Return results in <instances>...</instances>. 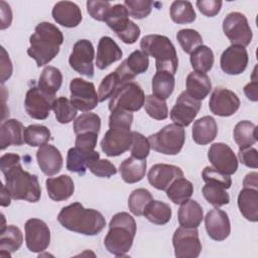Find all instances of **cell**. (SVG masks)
I'll use <instances>...</instances> for the list:
<instances>
[{"label": "cell", "mask_w": 258, "mask_h": 258, "mask_svg": "<svg viewBox=\"0 0 258 258\" xmlns=\"http://www.w3.org/2000/svg\"><path fill=\"white\" fill-rule=\"evenodd\" d=\"M153 200L151 192L145 188L134 189L128 198V208L135 216H143L145 208Z\"/></svg>", "instance_id": "b9f144b4"}, {"label": "cell", "mask_w": 258, "mask_h": 258, "mask_svg": "<svg viewBox=\"0 0 258 258\" xmlns=\"http://www.w3.org/2000/svg\"><path fill=\"white\" fill-rule=\"evenodd\" d=\"M90 171L98 177H110L117 173L115 165L108 159H97L93 161L89 167Z\"/></svg>", "instance_id": "9f6ffc18"}, {"label": "cell", "mask_w": 258, "mask_h": 258, "mask_svg": "<svg viewBox=\"0 0 258 258\" xmlns=\"http://www.w3.org/2000/svg\"><path fill=\"white\" fill-rule=\"evenodd\" d=\"M185 86V92L198 101L204 100L212 90V82L209 76L198 72H191L187 75Z\"/></svg>", "instance_id": "f1b7e54d"}, {"label": "cell", "mask_w": 258, "mask_h": 258, "mask_svg": "<svg viewBox=\"0 0 258 258\" xmlns=\"http://www.w3.org/2000/svg\"><path fill=\"white\" fill-rule=\"evenodd\" d=\"M23 139L31 147H40L50 140V131L44 125L32 124L24 128Z\"/></svg>", "instance_id": "ab89813d"}, {"label": "cell", "mask_w": 258, "mask_h": 258, "mask_svg": "<svg viewBox=\"0 0 258 258\" xmlns=\"http://www.w3.org/2000/svg\"><path fill=\"white\" fill-rule=\"evenodd\" d=\"M23 124L16 119H7L0 126V148L4 150L8 146L23 144Z\"/></svg>", "instance_id": "484cf974"}, {"label": "cell", "mask_w": 258, "mask_h": 258, "mask_svg": "<svg viewBox=\"0 0 258 258\" xmlns=\"http://www.w3.org/2000/svg\"><path fill=\"white\" fill-rule=\"evenodd\" d=\"M122 55L123 52L119 45L110 36H103L97 47L96 66L100 70H105L113 62L120 60Z\"/></svg>", "instance_id": "603a6c76"}, {"label": "cell", "mask_w": 258, "mask_h": 258, "mask_svg": "<svg viewBox=\"0 0 258 258\" xmlns=\"http://www.w3.org/2000/svg\"><path fill=\"white\" fill-rule=\"evenodd\" d=\"M145 95L139 84L129 82L121 86L110 98L109 110H126L129 112L139 111L144 106Z\"/></svg>", "instance_id": "52a82bcc"}, {"label": "cell", "mask_w": 258, "mask_h": 258, "mask_svg": "<svg viewBox=\"0 0 258 258\" xmlns=\"http://www.w3.org/2000/svg\"><path fill=\"white\" fill-rule=\"evenodd\" d=\"M223 31L232 45L247 46L253 38L248 20L241 12H230L223 20Z\"/></svg>", "instance_id": "ba28073f"}, {"label": "cell", "mask_w": 258, "mask_h": 258, "mask_svg": "<svg viewBox=\"0 0 258 258\" xmlns=\"http://www.w3.org/2000/svg\"><path fill=\"white\" fill-rule=\"evenodd\" d=\"M144 109L146 113L155 120H164L168 116V108L165 100L154 95L145 96Z\"/></svg>", "instance_id": "7dc6e473"}, {"label": "cell", "mask_w": 258, "mask_h": 258, "mask_svg": "<svg viewBox=\"0 0 258 258\" xmlns=\"http://www.w3.org/2000/svg\"><path fill=\"white\" fill-rule=\"evenodd\" d=\"M123 61L125 62V66L127 67L129 72L135 77L137 75L145 73L149 67L148 55L142 50H134Z\"/></svg>", "instance_id": "681fc988"}, {"label": "cell", "mask_w": 258, "mask_h": 258, "mask_svg": "<svg viewBox=\"0 0 258 258\" xmlns=\"http://www.w3.org/2000/svg\"><path fill=\"white\" fill-rule=\"evenodd\" d=\"M249 56L245 47L240 45H230L226 48L220 59L221 69L228 75L242 74L248 64Z\"/></svg>", "instance_id": "ac0fdd59"}, {"label": "cell", "mask_w": 258, "mask_h": 258, "mask_svg": "<svg viewBox=\"0 0 258 258\" xmlns=\"http://www.w3.org/2000/svg\"><path fill=\"white\" fill-rule=\"evenodd\" d=\"M174 86V75L164 71H156L151 83L152 93L154 96L158 97L159 99L166 100L173 93Z\"/></svg>", "instance_id": "836d02e7"}, {"label": "cell", "mask_w": 258, "mask_h": 258, "mask_svg": "<svg viewBox=\"0 0 258 258\" xmlns=\"http://www.w3.org/2000/svg\"><path fill=\"white\" fill-rule=\"evenodd\" d=\"M172 245L177 258H197L202 252V242L197 228H177L172 236Z\"/></svg>", "instance_id": "9c48e42d"}, {"label": "cell", "mask_w": 258, "mask_h": 258, "mask_svg": "<svg viewBox=\"0 0 258 258\" xmlns=\"http://www.w3.org/2000/svg\"><path fill=\"white\" fill-rule=\"evenodd\" d=\"M37 164L40 170L47 176L58 173L62 167V156L60 151L53 145L44 144L36 152Z\"/></svg>", "instance_id": "44dd1931"}, {"label": "cell", "mask_w": 258, "mask_h": 258, "mask_svg": "<svg viewBox=\"0 0 258 258\" xmlns=\"http://www.w3.org/2000/svg\"><path fill=\"white\" fill-rule=\"evenodd\" d=\"M48 197L55 202H61L70 199L75 191L74 180L67 174L56 177H48L45 180Z\"/></svg>", "instance_id": "d4e9b609"}, {"label": "cell", "mask_w": 258, "mask_h": 258, "mask_svg": "<svg viewBox=\"0 0 258 258\" xmlns=\"http://www.w3.org/2000/svg\"><path fill=\"white\" fill-rule=\"evenodd\" d=\"M24 229L26 247L30 252L39 253L49 246L50 230L45 222L32 218L26 221Z\"/></svg>", "instance_id": "4fadbf2b"}, {"label": "cell", "mask_w": 258, "mask_h": 258, "mask_svg": "<svg viewBox=\"0 0 258 258\" xmlns=\"http://www.w3.org/2000/svg\"><path fill=\"white\" fill-rule=\"evenodd\" d=\"M124 84L126 83H124L121 80V78L117 75L115 71L109 74L108 76H106L102 80L99 86V91H98L99 102H104L105 100L111 98L117 92V90Z\"/></svg>", "instance_id": "bcb514c9"}, {"label": "cell", "mask_w": 258, "mask_h": 258, "mask_svg": "<svg viewBox=\"0 0 258 258\" xmlns=\"http://www.w3.org/2000/svg\"><path fill=\"white\" fill-rule=\"evenodd\" d=\"M62 42V32L54 24L45 21L40 22L29 37L30 46L27 53L36 61L37 67H42L57 55Z\"/></svg>", "instance_id": "3957f363"}, {"label": "cell", "mask_w": 258, "mask_h": 258, "mask_svg": "<svg viewBox=\"0 0 258 258\" xmlns=\"http://www.w3.org/2000/svg\"><path fill=\"white\" fill-rule=\"evenodd\" d=\"M233 138L239 149L251 147L257 141V126L248 120L240 121L234 127Z\"/></svg>", "instance_id": "d6a6232c"}, {"label": "cell", "mask_w": 258, "mask_h": 258, "mask_svg": "<svg viewBox=\"0 0 258 258\" xmlns=\"http://www.w3.org/2000/svg\"><path fill=\"white\" fill-rule=\"evenodd\" d=\"M102 151L110 157L119 156L130 149L132 131L126 129H109L101 140Z\"/></svg>", "instance_id": "e0dca14e"}, {"label": "cell", "mask_w": 258, "mask_h": 258, "mask_svg": "<svg viewBox=\"0 0 258 258\" xmlns=\"http://www.w3.org/2000/svg\"><path fill=\"white\" fill-rule=\"evenodd\" d=\"M218 134V125L212 116H204L194 122L192 140L199 145H206L215 140Z\"/></svg>", "instance_id": "4316f807"}, {"label": "cell", "mask_w": 258, "mask_h": 258, "mask_svg": "<svg viewBox=\"0 0 258 258\" xmlns=\"http://www.w3.org/2000/svg\"><path fill=\"white\" fill-rule=\"evenodd\" d=\"M189 60L195 72L206 74L213 68L214 52L209 46L202 44L191 51Z\"/></svg>", "instance_id": "8d00e7d4"}, {"label": "cell", "mask_w": 258, "mask_h": 258, "mask_svg": "<svg viewBox=\"0 0 258 258\" xmlns=\"http://www.w3.org/2000/svg\"><path fill=\"white\" fill-rule=\"evenodd\" d=\"M177 218L180 227L198 228L204 219L203 208L197 201L187 200L181 204Z\"/></svg>", "instance_id": "f546056e"}, {"label": "cell", "mask_w": 258, "mask_h": 258, "mask_svg": "<svg viewBox=\"0 0 258 258\" xmlns=\"http://www.w3.org/2000/svg\"><path fill=\"white\" fill-rule=\"evenodd\" d=\"M0 169L5 178V186L13 200H23L36 203L41 197L38 177L24 170L20 156L15 153H5L0 158Z\"/></svg>", "instance_id": "6da1fadb"}, {"label": "cell", "mask_w": 258, "mask_h": 258, "mask_svg": "<svg viewBox=\"0 0 258 258\" xmlns=\"http://www.w3.org/2000/svg\"><path fill=\"white\" fill-rule=\"evenodd\" d=\"M150 148L148 138L137 131H132V145L130 147L131 156L138 159H146Z\"/></svg>", "instance_id": "f5cc1de1"}, {"label": "cell", "mask_w": 258, "mask_h": 258, "mask_svg": "<svg viewBox=\"0 0 258 258\" xmlns=\"http://www.w3.org/2000/svg\"><path fill=\"white\" fill-rule=\"evenodd\" d=\"M257 177H258V174L257 172H250L248 173L244 180H243V185L244 187H250V188H256L258 187V180H257Z\"/></svg>", "instance_id": "03108f58"}, {"label": "cell", "mask_w": 258, "mask_h": 258, "mask_svg": "<svg viewBox=\"0 0 258 258\" xmlns=\"http://www.w3.org/2000/svg\"><path fill=\"white\" fill-rule=\"evenodd\" d=\"M202 194L207 202L216 208L228 205L230 202V197L226 189L218 184L206 182L202 188Z\"/></svg>", "instance_id": "7bdbcfd3"}, {"label": "cell", "mask_w": 258, "mask_h": 258, "mask_svg": "<svg viewBox=\"0 0 258 258\" xmlns=\"http://www.w3.org/2000/svg\"><path fill=\"white\" fill-rule=\"evenodd\" d=\"M238 208L242 216L250 221H258V190L244 187L238 195Z\"/></svg>", "instance_id": "4dcf8cb0"}, {"label": "cell", "mask_w": 258, "mask_h": 258, "mask_svg": "<svg viewBox=\"0 0 258 258\" xmlns=\"http://www.w3.org/2000/svg\"><path fill=\"white\" fill-rule=\"evenodd\" d=\"M105 22L116 34L124 30L130 22L129 13L124 4H116L112 6Z\"/></svg>", "instance_id": "60d3db41"}, {"label": "cell", "mask_w": 258, "mask_h": 258, "mask_svg": "<svg viewBox=\"0 0 258 258\" xmlns=\"http://www.w3.org/2000/svg\"><path fill=\"white\" fill-rule=\"evenodd\" d=\"M205 226L209 237L215 241H223L230 235L231 224L226 212L215 208L205 217Z\"/></svg>", "instance_id": "ffe728a7"}, {"label": "cell", "mask_w": 258, "mask_h": 258, "mask_svg": "<svg viewBox=\"0 0 258 258\" xmlns=\"http://www.w3.org/2000/svg\"><path fill=\"white\" fill-rule=\"evenodd\" d=\"M62 84V75L55 67H45L40 74L38 87L49 95L55 96Z\"/></svg>", "instance_id": "74e56055"}, {"label": "cell", "mask_w": 258, "mask_h": 258, "mask_svg": "<svg viewBox=\"0 0 258 258\" xmlns=\"http://www.w3.org/2000/svg\"><path fill=\"white\" fill-rule=\"evenodd\" d=\"M169 15L177 24H187L196 20V11L189 1H173L170 5Z\"/></svg>", "instance_id": "f35d334b"}, {"label": "cell", "mask_w": 258, "mask_h": 258, "mask_svg": "<svg viewBox=\"0 0 258 258\" xmlns=\"http://www.w3.org/2000/svg\"><path fill=\"white\" fill-rule=\"evenodd\" d=\"M111 4L108 1L89 0L87 1V11L89 15L98 21H105L110 9Z\"/></svg>", "instance_id": "11a10c76"}, {"label": "cell", "mask_w": 258, "mask_h": 258, "mask_svg": "<svg viewBox=\"0 0 258 258\" xmlns=\"http://www.w3.org/2000/svg\"><path fill=\"white\" fill-rule=\"evenodd\" d=\"M0 13H1L0 28L1 30H3L9 27L12 22V11L9 4H7L5 1H0Z\"/></svg>", "instance_id": "e7e4bbea"}, {"label": "cell", "mask_w": 258, "mask_h": 258, "mask_svg": "<svg viewBox=\"0 0 258 258\" xmlns=\"http://www.w3.org/2000/svg\"><path fill=\"white\" fill-rule=\"evenodd\" d=\"M208 159L216 169L231 175L238 169V158L232 148L223 142L211 145L208 151Z\"/></svg>", "instance_id": "2e32d148"}, {"label": "cell", "mask_w": 258, "mask_h": 258, "mask_svg": "<svg viewBox=\"0 0 258 258\" xmlns=\"http://www.w3.org/2000/svg\"><path fill=\"white\" fill-rule=\"evenodd\" d=\"M146 167L147 163L145 159L130 156L121 162L119 171L122 179L126 183H135L143 179L146 173Z\"/></svg>", "instance_id": "1f68e13d"}, {"label": "cell", "mask_w": 258, "mask_h": 258, "mask_svg": "<svg viewBox=\"0 0 258 258\" xmlns=\"http://www.w3.org/2000/svg\"><path fill=\"white\" fill-rule=\"evenodd\" d=\"M133 121V114L126 110H113L109 116L110 129H126L130 130Z\"/></svg>", "instance_id": "db71d44e"}, {"label": "cell", "mask_w": 258, "mask_h": 258, "mask_svg": "<svg viewBox=\"0 0 258 258\" xmlns=\"http://www.w3.org/2000/svg\"><path fill=\"white\" fill-rule=\"evenodd\" d=\"M222 1L220 0H199L197 1V7L207 17L216 16L222 7Z\"/></svg>", "instance_id": "91938a15"}, {"label": "cell", "mask_w": 258, "mask_h": 258, "mask_svg": "<svg viewBox=\"0 0 258 258\" xmlns=\"http://www.w3.org/2000/svg\"><path fill=\"white\" fill-rule=\"evenodd\" d=\"M201 106V101L194 99L185 91H183L177 97L175 104L170 111V119L174 124L181 127H186L197 117Z\"/></svg>", "instance_id": "9a60e30c"}, {"label": "cell", "mask_w": 258, "mask_h": 258, "mask_svg": "<svg viewBox=\"0 0 258 258\" xmlns=\"http://www.w3.org/2000/svg\"><path fill=\"white\" fill-rule=\"evenodd\" d=\"M101 129V118L95 113H84L74 122V132L76 135L86 132L99 134Z\"/></svg>", "instance_id": "f6af8a7d"}, {"label": "cell", "mask_w": 258, "mask_h": 258, "mask_svg": "<svg viewBox=\"0 0 258 258\" xmlns=\"http://www.w3.org/2000/svg\"><path fill=\"white\" fill-rule=\"evenodd\" d=\"M55 96L42 91L38 86L30 88L25 96L24 107L29 117L36 120H44L49 116Z\"/></svg>", "instance_id": "7c38bea8"}, {"label": "cell", "mask_w": 258, "mask_h": 258, "mask_svg": "<svg viewBox=\"0 0 258 258\" xmlns=\"http://www.w3.org/2000/svg\"><path fill=\"white\" fill-rule=\"evenodd\" d=\"M11 196L10 194L8 192L6 186L2 183L1 184V206L2 207H7L10 205V202H11Z\"/></svg>", "instance_id": "003e7915"}, {"label": "cell", "mask_w": 258, "mask_h": 258, "mask_svg": "<svg viewBox=\"0 0 258 258\" xmlns=\"http://www.w3.org/2000/svg\"><path fill=\"white\" fill-rule=\"evenodd\" d=\"M153 2L149 0H125L124 6L126 7L129 15L134 19H143L147 17L153 6Z\"/></svg>", "instance_id": "f907efd6"}, {"label": "cell", "mask_w": 258, "mask_h": 258, "mask_svg": "<svg viewBox=\"0 0 258 258\" xmlns=\"http://www.w3.org/2000/svg\"><path fill=\"white\" fill-rule=\"evenodd\" d=\"M257 90H258V82L256 79V67H255L252 74V81L244 87V94L250 101L257 102L258 101Z\"/></svg>", "instance_id": "be15d7a7"}, {"label": "cell", "mask_w": 258, "mask_h": 258, "mask_svg": "<svg viewBox=\"0 0 258 258\" xmlns=\"http://www.w3.org/2000/svg\"><path fill=\"white\" fill-rule=\"evenodd\" d=\"M23 242L21 230L14 225L2 226L0 230V256L10 257L17 251Z\"/></svg>", "instance_id": "83f0119b"}, {"label": "cell", "mask_w": 258, "mask_h": 258, "mask_svg": "<svg viewBox=\"0 0 258 258\" xmlns=\"http://www.w3.org/2000/svg\"><path fill=\"white\" fill-rule=\"evenodd\" d=\"M52 110L54 112L56 121H58L60 124H68L77 116V108L72 104L71 100L66 97L55 99Z\"/></svg>", "instance_id": "ee69618b"}, {"label": "cell", "mask_w": 258, "mask_h": 258, "mask_svg": "<svg viewBox=\"0 0 258 258\" xmlns=\"http://www.w3.org/2000/svg\"><path fill=\"white\" fill-rule=\"evenodd\" d=\"M176 39L185 53H191L195 48L203 44L202 35L195 29H180L176 34Z\"/></svg>", "instance_id": "c3c4849f"}, {"label": "cell", "mask_w": 258, "mask_h": 258, "mask_svg": "<svg viewBox=\"0 0 258 258\" xmlns=\"http://www.w3.org/2000/svg\"><path fill=\"white\" fill-rule=\"evenodd\" d=\"M1 84L3 85L12 75V63L4 47H1Z\"/></svg>", "instance_id": "6125c7cd"}, {"label": "cell", "mask_w": 258, "mask_h": 258, "mask_svg": "<svg viewBox=\"0 0 258 258\" xmlns=\"http://www.w3.org/2000/svg\"><path fill=\"white\" fill-rule=\"evenodd\" d=\"M136 234V222L126 212L115 214L110 223L109 231L104 239L106 249L113 255L125 256L131 249Z\"/></svg>", "instance_id": "277c9868"}, {"label": "cell", "mask_w": 258, "mask_h": 258, "mask_svg": "<svg viewBox=\"0 0 258 258\" xmlns=\"http://www.w3.org/2000/svg\"><path fill=\"white\" fill-rule=\"evenodd\" d=\"M238 157L240 162L245 166L250 168L258 167V151L256 148L247 147L239 149Z\"/></svg>", "instance_id": "680465c9"}, {"label": "cell", "mask_w": 258, "mask_h": 258, "mask_svg": "<svg viewBox=\"0 0 258 258\" xmlns=\"http://www.w3.org/2000/svg\"><path fill=\"white\" fill-rule=\"evenodd\" d=\"M194 194L192 183L182 177H178L171 182L166 189L167 198L175 205H181L182 203L189 200Z\"/></svg>", "instance_id": "e575fe53"}, {"label": "cell", "mask_w": 258, "mask_h": 258, "mask_svg": "<svg viewBox=\"0 0 258 258\" xmlns=\"http://www.w3.org/2000/svg\"><path fill=\"white\" fill-rule=\"evenodd\" d=\"M100 158L99 152L93 151H83L77 147H72L68 151L67 155V169L83 175L86 173L89 165Z\"/></svg>", "instance_id": "cb8c5ba5"}, {"label": "cell", "mask_w": 258, "mask_h": 258, "mask_svg": "<svg viewBox=\"0 0 258 258\" xmlns=\"http://www.w3.org/2000/svg\"><path fill=\"white\" fill-rule=\"evenodd\" d=\"M239 107L240 99L233 91L223 87L214 89L209 101V108L214 115L229 117L234 115Z\"/></svg>", "instance_id": "5bb4252c"}, {"label": "cell", "mask_w": 258, "mask_h": 258, "mask_svg": "<svg viewBox=\"0 0 258 258\" xmlns=\"http://www.w3.org/2000/svg\"><path fill=\"white\" fill-rule=\"evenodd\" d=\"M202 177L205 182H210L214 184L221 185L225 189H228L232 185V179L230 175L216 169L213 166H206L203 169Z\"/></svg>", "instance_id": "816d5d0a"}, {"label": "cell", "mask_w": 258, "mask_h": 258, "mask_svg": "<svg viewBox=\"0 0 258 258\" xmlns=\"http://www.w3.org/2000/svg\"><path fill=\"white\" fill-rule=\"evenodd\" d=\"M57 221L64 229L87 236L99 234L106 226V220L99 211L86 209L78 202L63 207Z\"/></svg>", "instance_id": "7a4b0ae2"}, {"label": "cell", "mask_w": 258, "mask_h": 258, "mask_svg": "<svg viewBox=\"0 0 258 258\" xmlns=\"http://www.w3.org/2000/svg\"><path fill=\"white\" fill-rule=\"evenodd\" d=\"M95 49L92 42L88 39L78 40L69 57V63L77 73L88 78L94 77V60Z\"/></svg>", "instance_id": "8fae6325"}, {"label": "cell", "mask_w": 258, "mask_h": 258, "mask_svg": "<svg viewBox=\"0 0 258 258\" xmlns=\"http://www.w3.org/2000/svg\"><path fill=\"white\" fill-rule=\"evenodd\" d=\"M183 176L180 167L166 163H156L148 171L147 178L149 183L159 190H166L173 180Z\"/></svg>", "instance_id": "d6986e66"}, {"label": "cell", "mask_w": 258, "mask_h": 258, "mask_svg": "<svg viewBox=\"0 0 258 258\" xmlns=\"http://www.w3.org/2000/svg\"><path fill=\"white\" fill-rule=\"evenodd\" d=\"M171 208L164 202L152 200L145 208L143 216L152 224L165 225L171 219Z\"/></svg>", "instance_id": "d590c367"}, {"label": "cell", "mask_w": 258, "mask_h": 258, "mask_svg": "<svg viewBox=\"0 0 258 258\" xmlns=\"http://www.w3.org/2000/svg\"><path fill=\"white\" fill-rule=\"evenodd\" d=\"M98 134L94 132H86L78 134L76 137L75 147L83 151H93L97 145Z\"/></svg>", "instance_id": "6f0895ef"}, {"label": "cell", "mask_w": 258, "mask_h": 258, "mask_svg": "<svg viewBox=\"0 0 258 258\" xmlns=\"http://www.w3.org/2000/svg\"><path fill=\"white\" fill-rule=\"evenodd\" d=\"M51 15L57 24L67 28L77 27L83 19L81 8L71 1H59L55 3Z\"/></svg>", "instance_id": "7402d4cb"}, {"label": "cell", "mask_w": 258, "mask_h": 258, "mask_svg": "<svg viewBox=\"0 0 258 258\" xmlns=\"http://www.w3.org/2000/svg\"><path fill=\"white\" fill-rule=\"evenodd\" d=\"M150 147L165 155L178 154L185 141V131L183 127L176 124H168L158 132L148 136Z\"/></svg>", "instance_id": "8992f818"}, {"label": "cell", "mask_w": 258, "mask_h": 258, "mask_svg": "<svg viewBox=\"0 0 258 258\" xmlns=\"http://www.w3.org/2000/svg\"><path fill=\"white\" fill-rule=\"evenodd\" d=\"M140 48L148 56L155 58L156 71L175 74L178 67L177 53L167 36L160 34L145 35L140 41Z\"/></svg>", "instance_id": "5b68a950"}, {"label": "cell", "mask_w": 258, "mask_h": 258, "mask_svg": "<svg viewBox=\"0 0 258 258\" xmlns=\"http://www.w3.org/2000/svg\"><path fill=\"white\" fill-rule=\"evenodd\" d=\"M117 36L126 44H133L137 41L140 36V28L139 26L130 20L127 27L119 32Z\"/></svg>", "instance_id": "94428289"}, {"label": "cell", "mask_w": 258, "mask_h": 258, "mask_svg": "<svg viewBox=\"0 0 258 258\" xmlns=\"http://www.w3.org/2000/svg\"><path fill=\"white\" fill-rule=\"evenodd\" d=\"M71 102L82 112H89L95 109L99 103V97L92 82L81 78H75L70 83Z\"/></svg>", "instance_id": "30bf717a"}]
</instances>
